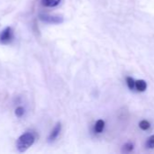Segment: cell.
I'll use <instances>...</instances> for the list:
<instances>
[{
  "instance_id": "1",
  "label": "cell",
  "mask_w": 154,
  "mask_h": 154,
  "mask_svg": "<svg viewBox=\"0 0 154 154\" xmlns=\"http://www.w3.org/2000/svg\"><path fill=\"white\" fill-rule=\"evenodd\" d=\"M34 141L35 135L32 132H25L17 139L15 143L16 150L19 152H25L34 143Z\"/></svg>"
},
{
  "instance_id": "2",
  "label": "cell",
  "mask_w": 154,
  "mask_h": 154,
  "mask_svg": "<svg viewBox=\"0 0 154 154\" xmlns=\"http://www.w3.org/2000/svg\"><path fill=\"white\" fill-rule=\"evenodd\" d=\"M15 36H14V32L13 29L10 26H7L4 28L0 32V43L1 44H9L13 42Z\"/></svg>"
},
{
  "instance_id": "3",
  "label": "cell",
  "mask_w": 154,
  "mask_h": 154,
  "mask_svg": "<svg viewBox=\"0 0 154 154\" xmlns=\"http://www.w3.org/2000/svg\"><path fill=\"white\" fill-rule=\"evenodd\" d=\"M39 18L42 22L50 24H60L64 23V17L62 15H54L47 14H41Z\"/></svg>"
},
{
  "instance_id": "4",
  "label": "cell",
  "mask_w": 154,
  "mask_h": 154,
  "mask_svg": "<svg viewBox=\"0 0 154 154\" xmlns=\"http://www.w3.org/2000/svg\"><path fill=\"white\" fill-rule=\"evenodd\" d=\"M61 129H62L61 124L57 123L55 125V126L54 127V129L51 131V133H50V134L48 136V142L49 143H53V142H54L57 139V137L59 136V134L61 133Z\"/></svg>"
},
{
  "instance_id": "5",
  "label": "cell",
  "mask_w": 154,
  "mask_h": 154,
  "mask_svg": "<svg viewBox=\"0 0 154 154\" xmlns=\"http://www.w3.org/2000/svg\"><path fill=\"white\" fill-rule=\"evenodd\" d=\"M62 0H41V3L45 7H55L57 6Z\"/></svg>"
},
{
  "instance_id": "6",
  "label": "cell",
  "mask_w": 154,
  "mask_h": 154,
  "mask_svg": "<svg viewBox=\"0 0 154 154\" xmlns=\"http://www.w3.org/2000/svg\"><path fill=\"white\" fill-rule=\"evenodd\" d=\"M135 88L140 92H144L147 88V84L143 79H139L135 81Z\"/></svg>"
},
{
  "instance_id": "7",
  "label": "cell",
  "mask_w": 154,
  "mask_h": 154,
  "mask_svg": "<svg viewBox=\"0 0 154 154\" xmlns=\"http://www.w3.org/2000/svg\"><path fill=\"white\" fill-rule=\"evenodd\" d=\"M104 126H105L104 121L102 120V119L98 120V121L95 123V125H94V132L97 133V134L103 133V129H104Z\"/></svg>"
},
{
  "instance_id": "8",
  "label": "cell",
  "mask_w": 154,
  "mask_h": 154,
  "mask_svg": "<svg viewBox=\"0 0 154 154\" xmlns=\"http://www.w3.org/2000/svg\"><path fill=\"white\" fill-rule=\"evenodd\" d=\"M139 127H140L142 130H143V131H147V130L151 127V124H150L148 121H146V120H143V121L140 122Z\"/></svg>"
},
{
  "instance_id": "9",
  "label": "cell",
  "mask_w": 154,
  "mask_h": 154,
  "mask_svg": "<svg viewBox=\"0 0 154 154\" xmlns=\"http://www.w3.org/2000/svg\"><path fill=\"white\" fill-rule=\"evenodd\" d=\"M126 83H127L128 88L131 90H133V88H135V80L132 77H127L126 78Z\"/></svg>"
},
{
  "instance_id": "10",
  "label": "cell",
  "mask_w": 154,
  "mask_h": 154,
  "mask_svg": "<svg viewBox=\"0 0 154 154\" xmlns=\"http://www.w3.org/2000/svg\"><path fill=\"white\" fill-rule=\"evenodd\" d=\"M25 108L23 107V106H17L16 108H15V116H17V117H22L24 115H25Z\"/></svg>"
},
{
  "instance_id": "11",
  "label": "cell",
  "mask_w": 154,
  "mask_h": 154,
  "mask_svg": "<svg viewBox=\"0 0 154 154\" xmlns=\"http://www.w3.org/2000/svg\"><path fill=\"white\" fill-rule=\"evenodd\" d=\"M133 151V144L131 143H127L123 145V152H131Z\"/></svg>"
},
{
  "instance_id": "12",
  "label": "cell",
  "mask_w": 154,
  "mask_h": 154,
  "mask_svg": "<svg viewBox=\"0 0 154 154\" xmlns=\"http://www.w3.org/2000/svg\"><path fill=\"white\" fill-rule=\"evenodd\" d=\"M146 147L148 149H154V135H152L146 143Z\"/></svg>"
}]
</instances>
